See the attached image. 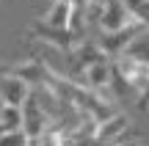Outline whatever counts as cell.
<instances>
[{"label": "cell", "instance_id": "10", "mask_svg": "<svg viewBox=\"0 0 149 146\" xmlns=\"http://www.w3.org/2000/svg\"><path fill=\"white\" fill-rule=\"evenodd\" d=\"M0 124L8 130L22 127V108L19 105H0Z\"/></svg>", "mask_w": 149, "mask_h": 146}, {"label": "cell", "instance_id": "1", "mask_svg": "<svg viewBox=\"0 0 149 146\" xmlns=\"http://www.w3.org/2000/svg\"><path fill=\"white\" fill-rule=\"evenodd\" d=\"M144 30H146V22H141V19H130L127 25L116 28V30H102V36H100V47L105 50L111 58H119V55L127 53V47H130V44H133Z\"/></svg>", "mask_w": 149, "mask_h": 146}, {"label": "cell", "instance_id": "3", "mask_svg": "<svg viewBox=\"0 0 149 146\" xmlns=\"http://www.w3.org/2000/svg\"><path fill=\"white\" fill-rule=\"evenodd\" d=\"M31 36L39 39V42H47L50 47L61 50V53H72V50L83 42L72 28H58V25H50V22H33L31 25Z\"/></svg>", "mask_w": 149, "mask_h": 146}, {"label": "cell", "instance_id": "8", "mask_svg": "<svg viewBox=\"0 0 149 146\" xmlns=\"http://www.w3.org/2000/svg\"><path fill=\"white\" fill-rule=\"evenodd\" d=\"M130 91H133V86H130V80L124 77V72H122V66H119V61L111 58V83H108V94H111V99L122 102V99L130 97Z\"/></svg>", "mask_w": 149, "mask_h": 146}, {"label": "cell", "instance_id": "6", "mask_svg": "<svg viewBox=\"0 0 149 146\" xmlns=\"http://www.w3.org/2000/svg\"><path fill=\"white\" fill-rule=\"evenodd\" d=\"M119 66H122L124 77L130 80V86H133V91H144L146 83H149V61L144 58H135V55H119Z\"/></svg>", "mask_w": 149, "mask_h": 146}, {"label": "cell", "instance_id": "11", "mask_svg": "<svg viewBox=\"0 0 149 146\" xmlns=\"http://www.w3.org/2000/svg\"><path fill=\"white\" fill-rule=\"evenodd\" d=\"M124 55H135V58H144V61H149V33L144 30L138 39H135L133 44L127 47V53Z\"/></svg>", "mask_w": 149, "mask_h": 146}, {"label": "cell", "instance_id": "5", "mask_svg": "<svg viewBox=\"0 0 149 146\" xmlns=\"http://www.w3.org/2000/svg\"><path fill=\"white\" fill-rule=\"evenodd\" d=\"M31 91H33V86L28 80L14 77V75H8V72L0 75V102L3 105H19L22 108V102L31 97Z\"/></svg>", "mask_w": 149, "mask_h": 146}, {"label": "cell", "instance_id": "7", "mask_svg": "<svg viewBox=\"0 0 149 146\" xmlns=\"http://www.w3.org/2000/svg\"><path fill=\"white\" fill-rule=\"evenodd\" d=\"M130 124H133L130 116L113 113L111 119L100 121V127H97V143H119V138L130 130Z\"/></svg>", "mask_w": 149, "mask_h": 146}, {"label": "cell", "instance_id": "4", "mask_svg": "<svg viewBox=\"0 0 149 146\" xmlns=\"http://www.w3.org/2000/svg\"><path fill=\"white\" fill-rule=\"evenodd\" d=\"M130 19H135V17L124 0H102V11H100V19H97V25L102 30H116V28L127 25Z\"/></svg>", "mask_w": 149, "mask_h": 146}, {"label": "cell", "instance_id": "9", "mask_svg": "<svg viewBox=\"0 0 149 146\" xmlns=\"http://www.w3.org/2000/svg\"><path fill=\"white\" fill-rule=\"evenodd\" d=\"M69 17H72V0H53L44 22L58 25V28H69Z\"/></svg>", "mask_w": 149, "mask_h": 146}, {"label": "cell", "instance_id": "12", "mask_svg": "<svg viewBox=\"0 0 149 146\" xmlns=\"http://www.w3.org/2000/svg\"><path fill=\"white\" fill-rule=\"evenodd\" d=\"M124 3H127V8L133 11L135 19L146 22V28H149V0H124Z\"/></svg>", "mask_w": 149, "mask_h": 146}, {"label": "cell", "instance_id": "13", "mask_svg": "<svg viewBox=\"0 0 149 146\" xmlns=\"http://www.w3.org/2000/svg\"><path fill=\"white\" fill-rule=\"evenodd\" d=\"M138 110H149V83H146V88L138 94Z\"/></svg>", "mask_w": 149, "mask_h": 146}, {"label": "cell", "instance_id": "2", "mask_svg": "<svg viewBox=\"0 0 149 146\" xmlns=\"http://www.w3.org/2000/svg\"><path fill=\"white\" fill-rule=\"evenodd\" d=\"M50 124H53V116L44 110L42 99H39V91L33 88V91H31V97L22 102V130L28 132L31 143H39L42 132L47 130Z\"/></svg>", "mask_w": 149, "mask_h": 146}, {"label": "cell", "instance_id": "14", "mask_svg": "<svg viewBox=\"0 0 149 146\" xmlns=\"http://www.w3.org/2000/svg\"><path fill=\"white\" fill-rule=\"evenodd\" d=\"M6 66H8V64H0V75H3V72H6Z\"/></svg>", "mask_w": 149, "mask_h": 146}]
</instances>
